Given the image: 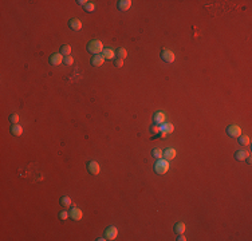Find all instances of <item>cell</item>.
<instances>
[{"label": "cell", "mask_w": 252, "mask_h": 241, "mask_svg": "<svg viewBox=\"0 0 252 241\" xmlns=\"http://www.w3.org/2000/svg\"><path fill=\"white\" fill-rule=\"evenodd\" d=\"M176 150L173 147H168L166 150H164V158L168 159V161H172L173 158H176Z\"/></svg>", "instance_id": "obj_14"}, {"label": "cell", "mask_w": 252, "mask_h": 241, "mask_svg": "<svg viewBox=\"0 0 252 241\" xmlns=\"http://www.w3.org/2000/svg\"><path fill=\"white\" fill-rule=\"evenodd\" d=\"M61 54L65 56H69L71 54V46H69V44H63L61 47Z\"/></svg>", "instance_id": "obj_21"}, {"label": "cell", "mask_w": 252, "mask_h": 241, "mask_svg": "<svg viewBox=\"0 0 252 241\" xmlns=\"http://www.w3.org/2000/svg\"><path fill=\"white\" fill-rule=\"evenodd\" d=\"M58 216H59V218H61L62 221H65V220H67V218L70 217V216H69V212H67V210H61Z\"/></svg>", "instance_id": "obj_25"}, {"label": "cell", "mask_w": 252, "mask_h": 241, "mask_svg": "<svg viewBox=\"0 0 252 241\" xmlns=\"http://www.w3.org/2000/svg\"><path fill=\"white\" fill-rule=\"evenodd\" d=\"M185 224L184 222H177L176 225H174V232H176L177 234H181V233H184L185 232Z\"/></svg>", "instance_id": "obj_19"}, {"label": "cell", "mask_w": 252, "mask_h": 241, "mask_svg": "<svg viewBox=\"0 0 252 241\" xmlns=\"http://www.w3.org/2000/svg\"><path fill=\"white\" fill-rule=\"evenodd\" d=\"M117 7H118L119 11H128L130 7H132V0H119L117 3Z\"/></svg>", "instance_id": "obj_12"}, {"label": "cell", "mask_w": 252, "mask_h": 241, "mask_svg": "<svg viewBox=\"0 0 252 241\" xmlns=\"http://www.w3.org/2000/svg\"><path fill=\"white\" fill-rule=\"evenodd\" d=\"M174 130V126L172 123H168V122H164L162 125H160V133H161V137H165L166 134H172Z\"/></svg>", "instance_id": "obj_5"}, {"label": "cell", "mask_w": 252, "mask_h": 241, "mask_svg": "<svg viewBox=\"0 0 252 241\" xmlns=\"http://www.w3.org/2000/svg\"><path fill=\"white\" fill-rule=\"evenodd\" d=\"M11 133H12V135H15V137H20L22 134H23V127H22L19 123L12 125V127H11Z\"/></svg>", "instance_id": "obj_15"}, {"label": "cell", "mask_w": 252, "mask_h": 241, "mask_svg": "<svg viewBox=\"0 0 252 241\" xmlns=\"http://www.w3.org/2000/svg\"><path fill=\"white\" fill-rule=\"evenodd\" d=\"M59 202H61V205L65 209H67V208H70L71 206V198L69 197V196H63V197L59 200Z\"/></svg>", "instance_id": "obj_18"}, {"label": "cell", "mask_w": 252, "mask_h": 241, "mask_svg": "<svg viewBox=\"0 0 252 241\" xmlns=\"http://www.w3.org/2000/svg\"><path fill=\"white\" fill-rule=\"evenodd\" d=\"M76 3H78L79 6H83V7H85V6H86V4L89 3V2H87V0H78V2H76Z\"/></svg>", "instance_id": "obj_30"}, {"label": "cell", "mask_w": 252, "mask_h": 241, "mask_svg": "<svg viewBox=\"0 0 252 241\" xmlns=\"http://www.w3.org/2000/svg\"><path fill=\"white\" fill-rule=\"evenodd\" d=\"M85 10L87 12H91V11L95 10V6H94V3H87L86 6H85Z\"/></svg>", "instance_id": "obj_27"}, {"label": "cell", "mask_w": 252, "mask_h": 241, "mask_svg": "<svg viewBox=\"0 0 252 241\" xmlns=\"http://www.w3.org/2000/svg\"><path fill=\"white\" fill-rule=\"evenodd\" d=\"M10 120L13 123V125H16V123H19V114H12L11 117H10Z\"/></svg>", "instance_id": "obj_26"}, {"label": "cell", "mask_w": 252, "mask_h": 241, "mask_svg": "<svg viewBox=\"0 0 252 241\" xmlns=\"http://www.w3.org/2000/svg\"><path fill=\"white\" fill-rule=\"evenodd\" d=\"M63 63H65L66 66H71V64H73L74 63V58L73 56H65V58H63Z\"/></svg>", "instance_id": "obj_24"}, {"label": "cell", "mask_w": 252, "mask_h": 241, "mask_svg": "<svg viewBox=\"0 0 252 241\" xmlns=\"http://www.w3.org/2000/svg\"><path fill=\"white\" fill-rule=\"evenodd\" d=\"M117 236H118V229H117L115 226H109L107 229L105 230V237L106 240H115Z\"/></svg>", "instance_id": "obj_7"}, {"label": "cell", "mask_w": 252, "mask_h": 241, "mask_svg": "<svg viewBox=\"0 0 252 241\" xmlns=\"http://www.w3.org/2000/svg\"><path fill=\"white\" fill-rule=\"evenodd\" d=\"M161 58H162V60L166 62V63H173L174 59H176V56H174V52L168 50V48H165L161 52Z\"/></svg>", "instance_id": "obj_4"}, {"label": "cell", "mask_w": 252, "mask_h": 241, "mask_svg": "<svg viewBox=\"0 0 252 241\" xmlns=\"http://www.w3.org/2000/svg\"><path fill=\"white\" fill-rule=\"evenodd\" d=\"M69 216H70L71 220H74V221H79L80 218H82L83 213H82V210H80L79 208H73V209H71V210L69 212Z\"/></svg>", "instance_id": "obj_8"}, {"label": "cell", "mask_w": 252, "mask_h": 241, "mask_svg": "<svg viewBox=\"0 0 252 241\" xmlns=\"http://www.w3.org/2000/svg\"><path fill=\"white\" fill-rule=\"evenodd\" d=\"M87 170L90 174H93V176H98L101 172V168H99V163L95 162V161H90L87 163Z\"/></svg>", "instance_id": "obj_6"}, {"label": "cell", "mask_w": 252, "mask_h": 241, "mask_svg": "<svg viewBox=\"0 0 252 241\" xmlns=\"http://www.w3.org/2000/svg\"><path fill=\"white\" fill-rule=\"evenodd\" d=\"M102 55H103V58H105V59L111 60V59H113V58L115 56V52H114L113 48H105V50H103V54H102Z\"/></svg>", "instance_id": "obj_17"}, {"label": "cell", "mask_w": 252, "mask_h": 241, "mask_svg": "<svg viewBox=\"0 0 252 241\" xmlns=\"http://www.w3.org/2000/svg\"><path fill=\"white\" fill-rule=\"evenodd\" d=\"M114 64L117 66V67H122L124 66V59H115V62H114Z\"/></svg>", "instance_id": "obj_29"}, {"label": "cell", "mask_w": 252, "mask_h": 241, "mask_svg": "<svg viewBox=\"0 0 252 241\" xmlns=\"http://www.w3.org/2000/svg\"><path fill=\"white\" fill-rule=\"evenodd\" d=\"M48 60H50L51 66H59L63 62V56H62V54H52Z\"/></svg>", "instance_id": "obj_10"}, {"label": "cell", "mask_w": 252, "mask_h": 241, "mask_svg": "<svg viewBox=\"0 0 252 241\" xmlns=\"http://www.w3.org/2000/svg\"><path fill=\"white\" fill-rule=\"evenodd\" d=\"M250 142H251V139H250V137L248 135H241L239 137V144L241 145V146H247V145H250Z\"/></svg>", "instance_id": "obj_22"}, {"label": "cell", "mask_w": 252, "mask_h": 241, "mask_svg": "<svg viewBox=\"0 0 252 241\" xmlns=\"http://www.w3.org/2000/svg\"><path fill=\"white\" fill-rule=\"evenodd\" d=\"M227 134L232 138H239L241 135V129L237 125H229L227 127Z\"/></svg>", "instance_id": "obj_3"}, {"label": "cell", "mask_w": 252, "mask_h": 241, "mask_svg": "<svg viewBox=\"0 0 252 241\" xmlns=\"http://www.w3.org/2000/svg\"><path fill=\"white\" fill-rule=\"evenodd\" d=\"M165 114L162 113V111H157V113H154V115H153V122H154V125H162L165 122Z\"/></svg>", "instance_id": "obj_9"}, {"label": "cell", "mask_w": 252, "mask_h": 241, "mask_svg": "<svg viewBox=\"0 0 252 241\" xmlns=\"http://www.w3.org/2000/svg\"><path fill=\"white\" fill-rule=\"evenodd\" d=\"M245 161H247V163H251V162H252V159H251V157H250V155H248V157L245 158Z\"/></svg>", "instance_id": "obj_32"}, {"label": "cell", "mask_w": 252, "mask_h": 241, "mask_svg": "<svg viewBox=\"0 0 252 241\" xmlns=\"http://www.w3.org/2000/svg\"><path fill=\"white\" fill-rule=\"evenodd\" d=\"M69 27L73 31H79L82 28V21L79 19H76V17H73V19H70V21H69Z\"/></svg>", "instance_id": "obj_11"}, {"label": "cell", "mask_w": 252, "mask_h": 241, "mask_svg": "<svg viewBox=\"0 0 252 241\" xmlns=\"http://www.w3.org/2000/svg\"><path fill=\"white\" fill-rule=\"evenodd\" d=\"M250 155V153L248 151H245V150H239V151H236L235 153V159L236 161H244L247 157Z\"/></svg>", "instance_id": "obj_16"}, {"label": "cell", "mask_w": 252, "mask_h": 241, "mask_svg": "<svg viewBox=\"0 0 252 241\" xmlns=\"http://www.w3.org/2000/svg\"><path fill=\"white\" fill-rule=\"evenodd\" d=\"M87 51L93 55H99V52H103V44L101 40L93 39L91 42H89L87 44Z\"/></svg>", "instance_id": "obj_2"}, {"label": "cell", "mask_w": 252, "mask_h": 241, "mask_svg": "<svg viewBox=\"0 0 252 241\" xmlns=\"http://www.w3.org/2000/svg\"><path fill=\"white\" fill-rule=\"evenodd\" d=\"M150 131L152 133H160V126L158 125H153V126H150Z\"/></svg>", "instance_id": "obj_28"}, {"label": "cell", "mask_w": 252, "mask_h": 241, "mask_svg": "<svg viewBox=\"0 0 252 241\" xmlns=\"http://www.w3.org/2000/svg\"><path fill=\"white\" fill-rule=\"evenodd\" d=\"M152 155H153L154 158L160 159V158H162V157H164V151L161 150V149H158V147H156V149H153V150H152Z\"/></svg>", "instance_id": "obj_20"}, {"label": "cell", "mask_w": 252, "mask_h": 241, "mask_svg": "<svg viewBox=\"0 0 252 241\" xmlns=\"http://www.w3.org/2000/svg\"><path fill=\"white\" fill-rule=\"evenodd\" d=\"M117 56H118L119 59H125V58L128 56V51H126L125 48L121 47V48H118V50H117Z\"/></svg>", "instance_id": "obj_23"}, {"label": "cell", "mask_w": 252, "mask_h": 241, "mask_svg": "<svg viewBox=\"0 0 252 241\" xmlns=\"http://www.w3.org/2000/svg\"><path fill=\"white\" fill-rule=\"evenodd\" d=\"M153 170H154L156 174H160V176H162L166 172L169 170V161L168 159H157V162L154 163V166H153Z\"/></svg>", "instance_id": "obj_1"}, {"label": "cell", "mask_w": 252, "mask_h": 241, "mask_svg": "<svg viewBox=\"0 0 252 241\" xmlns=\"http://www.w3.org/2000/svg\"><path fill=\"white\" fill-rule=\"evenodd\" d=\"M103 62H105V58H103V55H93L90 63H91L94 67H101L103 64Z\"/></svg>", "instance_id": "obj_13"}, {"label": "cell", "mask_w": 252, "mask_h": 241, "mask_svg": "<svg viewBox=\"0 0 252 241\" xmlns=\"http://www.w3.org/2000/svg\"><path fill=\"white\" fill-rule=\"evenodd\" d=\"M177 240H178V241H185V240H187V237H185V236H184V234L181 233V234H178Z\"/></svg>", "instance_id": "obj_31"}]
</instances>
